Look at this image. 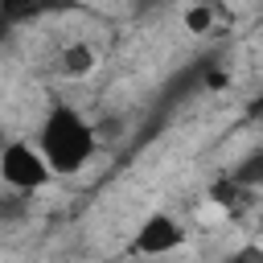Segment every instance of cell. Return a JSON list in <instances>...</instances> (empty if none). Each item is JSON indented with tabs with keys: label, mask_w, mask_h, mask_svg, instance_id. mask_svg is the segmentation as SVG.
<instances>
[{
	"label": "cell",
	"mask_w": 263,
	"mask_h": 263,
	"mask_svg": "<svg viewBox=\"0 0 263 263\" xmlns=\"http://www.w3.org/2000/svg\"><path fill=\"white\" fill-rule=\"evenodd\" d=\"M95 66H99V53H95V45H86V41H70V45L58 53V70H62L66 78H90Z\"/></svg>",
	"instance_id": "cell-5"
},
{
	"label": "cell",
	"mask_w": 263,
	"mask_h": 263,
	"mask_svg": "<svg viewBox=\"0 0 263 263\" xmlns=\"http://www.w3.org/2000/svg\"><path fill=\"white\" fill-rule=\"evenodd\" d=\"M49 8H53V0H0V12H4V21H8V25L33 21V16L49 12Z\"/></svg>",
	"instance_id": "cell-7"
},
{
	"label": "cell",
	"mask_w": 263,
	"mask_h": 263,
	"mask_svg": "<svg viewBox=\"0 0 263 263\" xmlns=\"http://www.w3.org/2000/svg\"><path fill=\"white\" fill-rule=\"evenodd\" d=\"M181 25H185L189 33H210V29H214V8H210V0H189V8L181 12Z\"/></svg>",
	"instance_id": "cell-8"
},
{
	"label": "cell",
	"mask_w": 263,
	"mask_h": 263,
	"mask_svg": "<svg viewBox=\"0 0 263 263\" xmlns=\"http://www.w3.org/2000/svg\"><path fill=\"white\" fill-rule=\"evenodd\" d=\"M230 177H238L251 189H263V148H251L247 156H238L234 168H230Z\"/></svg>",
	"instance_id": "cell-6"
},
{
	"label": "cell",
	"mask_w": 263,
	"mask_h": 263,
	"mask_svg": "<svg viewBox=\"0 0 263 263\" xmlns=\"http://www.w3.org/2000/svg\"><path fill=\"white\" fill-rule=\"evenodd\" d=\"M255 193L259 189H251V185H242L238 177H218L214 185H210V201L226 214V218H242V214H251L255 210Z\"/></svg>",
	"instance_id": "cell-4"
},
{
	"label": "cell",
	"mask_w": 263,
	"mask_h": 263,
	"mask_svg": "<svg viewBox=\"0 0 263 263\" xmlns=\"http://www.w3.org/2000/svg\"><path fill=\"white\" fill-rule=\"evenodd\" d=\"M181 247H185V226L173 214H148L127 242L132 255H173Z\"/></svg>",
	"instance_id": "cell-3"
},
{
	"label": "cell",
	"mask_w": 263,
	"mask_h": 263,
	"mask_svg": "<svg viewBox=\"0 0 263 263\" xmlns=\"http://www.w3.org/2000/svg\"><path fill=\"white\" fill-rule=\"evenodd\" d=\"M53 177H58V173H53V164H49V156H45L41 144H33V140H8V144H4V152H0V181H4L8 189H16V193H37V189H45Z\"/></svg>",
	"instance_id": "cell-2"
},
{
	"label": "cell",
	"mask_w": 263,
	"mask_h": 263,
	"mask_svg": "<svg viewBox=\"0 0 263 263\" xmlns=\"http://www.w3.org/2000/svg\"><path fill=\"white\" fill-rule=\"evenodd\" d=\"M37 144L45 148V156H49V164H53L58 177H74V173H82L95 160V152H99L103 140H99V127L78 107L53 103L45 111L41 127H37Z\"/></svg>",
	"instance_id": "cell-1"
}]
</instances>
